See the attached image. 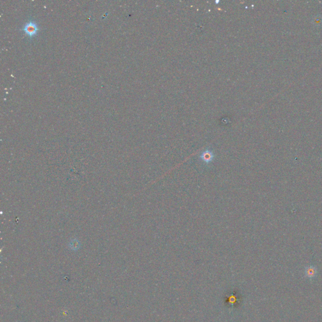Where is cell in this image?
<instances>
[{"label":"cell","mask_w":322,"mask_h":322,"mask_svg":"<svg viewBox=\"0 0 322 322\" xmlns=\"http://www.w3.org/2000/svg\"><path fill=\"white\" fill-rule=\"evenodd\" d=\"M36 30H37V29H36V25L35 23H29L27 24L25 26V29H24L25 32L27 34H29L30 35L35 34L36 31Z\"/></svg>","instance_id":"3957f363"},{"label":"cell","mask_w":322,"mask_h":322,"mask_svg":"<svg viewBox=\"0 0 322 322\" xmlns=\"http://www.w3.org/2000/svg\"><path fill=\"white\" fill-rule=\"evenodd\" d=\"M201 159L205 163H209L213 158V153L211 150H206L201 155Z\"/></svg>","instance_id":"7a4b0ae2"},{"label":"cell","mask_w":322,"mask_h":322,"mask_svg":"<svg viewBox=\"0 0 322 322\" xmlns=\"http://www.w3.org/2000/svg\"><path fill=\"white\" fill-rule=\"evenodd\" d=\"M317 274V269L314 266H308L305 269V276L309 280H313Z\"/></svg>","instance_id":"6da1fadb"}]
</instances>
